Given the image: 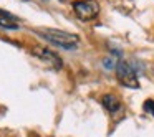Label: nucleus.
<instances>
[{
    "label": "nucleus",
    "instance_id": "0eeeda50",
    "mask_svg": "<svg viewBox=\"0 0 154 137\" xmlns=\"http://www.w3.org/2000/svg\"><path fill=\"white\" fill-rule=\"evenodd\" d=\"M144 111H147V112L154 117V101L152 99H147L146 103H144Z\"/></svg>",
    "mask_w": 154,
    "mask_h": 137
},
{
    "label": "nucleus",
    "instance_id": "6e6552de",
    "mask_svg": "<svg viewBox=\"0 0 154 137\" xmlns=\"http://www.w3.org/2000/svg\"><path fill=\"white\" fill-rule=\"evenodd\" d=\"M116 61H114V58H106V60H104V66L108 68V70H114V68H116Z\"/></svg>",
    "mask_w": 154,
    "mask_h": 137
},
{
    "label": "nucleus",
    "instance_id": "f03ea898",
    "mask_svg": "<svg viewBox=\"0 0 154 137\" xmlns=\"http://www.w3.org/2000/svg\"><path fill=\"white\" fill-rule=\"evenodd\" d=\"M116 71V78L123 86L126 88H133V89H137L139 88V81H137V76H136V71L133 70L128 61H119L114 68Z\"/></svg>",
    "mask_w": 154,
    "mask_h": 137
},
{
    "label": "nucleus",
    "instance_id": "f257e3e1",
    "mask_svg": "<svg viewBox=\"0 0 154 137\" xmlns=\"http://www.w3.org/2000/svg\"><path fill=\"white\" fill-rule=\"evenodd\" d=\"M38 35L51 45L63 48V50H73L80 43V37L75 33H68L63 30H55V28H45V30H38Z\"/></svg>",
    "mask_w": 154,
    "mask_h": 137
},
{
    "label": "nucleus",
    "instance_id": "39448f33",
    "mask_svg": "<svg viewBox=\"0 0 154 137\" xmlns=\"http://www.w3.org/2000/svg\"><path fill=\"white\" fill-rule=\"evenodd\" d=\"M101 104H103L104 109H106L109 114H113V116L123 109V106H121V101L118 99L114 94H104L103 99H101Z\"/></svg>",
    "mask_w": 154,
    "mask_h": 137
},
{
    "label": "nucleus",
    "instance_id": "20e7f679",
    "mask_svg": "<svg viewBox=\"0 0 154 137\" xmlns=\"http://www.w3.org/2000/svg\"><path fill=\"white\" fill-rule=\"evenodd\" d=\"M32 53H33L38 60L45 61V63H47L48 66H51L53 70H60L61 64H63L57 53H53L51 50H48V48H45V46H35L33 50H32Z\"/></svg>",
    "mask_w": 154,
    "mask_h": 137
},
{
    "label": "nucleus",
    "instance_id": "423d86ee",
    "mask_svg": "<svg viewBox=\"0 0 154 137\" xmlns=\"http://www.w3.org/2000/svg\"><path fill=\"white\" fill-rule=\"evenodd\" d=\"M0 27L2 28H7V30H17L18 28V23L14 20H8V18H4L0 17Z\"/></svg>",
    "mask_w": 154,
    "mask_h": 137
},
{
    "label": "nucleus",
    "instance_id": "7ed1b4c3",
    "mask_svg": "<svg viewBox=\"0 0 154 137\" xmlns=\"http://www.w3.org/2000/svg\"><path fill=\"white\" fill-rule=\"evenodd\" d=\"M73 10L80 20H93L100 13V5L96 0H78L73 4Z\"/></svg>",
    "mask_w": 154,
    "mask_h": 137
}]
</instances>
